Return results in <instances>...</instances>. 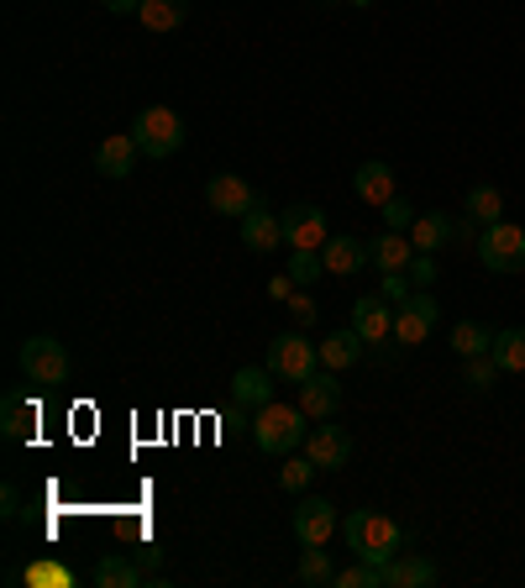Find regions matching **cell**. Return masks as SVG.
Instances as JSON below:
<instances>
[{
	"label": "cell",
	"mask_w": 525,
	"mask_h": 588,
	"mask_svg": "<svg viewBox=\"0 0 525 588\" xmlns=\"http://www.w3.org/2000/svg\"><path fill=\"white\" fill-rule=\"evenodd\" d=\"M342 536L347 547H352V557H363V563H394L400 551H410V530L400 526V520H389V515H379V509H352L342 520Z\"/></svg>",
	"instance_id": "1"
},
{
	"label": "cell",
	"mask_w": 525,
	"mask_h": 588,
	"mask_svg": "<svg viewBox=\"0 0 525 588\" xmlns=\"http://www.w3.org/2000/svg\"><path fill=\"white\" fill-rule=\"evenodd\" d=\"M305 421H310V415H305L300 405H279V400H268V405L258 410V421H253V442H258L268 457H289V452L305 446V436H310Z\"/></svg>",
	"instance_id": "2"
},
{
	"label": "cell",
	"mask_w": 525,
	"mask_h": 588,
	"mask_svg": "<svg viewBox=\"0 0 525 588\" xmlns=\"http://www.w3.org/2000/svg\"><path fill=\"white\" fill-rule=\"evenodd\" d=\"M132 137H137L142 158H174L184 147V122L179 111H168V105H147V111H137V122H132Z\"/></svg>",
	"instance_id": "3"
},
{
	"label": "cell",
	"mask_w": 525,
	"mask_h": 588,
	"mask_svg": "<svg viewBox=\"0 0 525 588\" xmlns=\"http://www.w3.org/2000/svg\"><path fill=\"white\" fill-rule=\"evenodd\" d=\"M268 368H274V379L300 389L310 373H321V347L310 337H300V331H284V337L268 342Z\"/></svg>",
	"instance_id": "4"
},
{
	"label": "cell",
	"mask_w": 525,
	"mask_h": 588,
	"mask_svg": "<svg viewBox=\"0 0 525 588\" xmlns=\"http://www.w3.org/2000/svg\"><path fill=\"white\" fill-rule=\"evenodd\" d=\"M478 264L488 274H521L525 268V226L494 221L478 231Z\"/></svg>",
	"instance_id": "5"
},
{
	"label": "cell",
	"mask_w": 525,
	"mask_h": 588,
	"mask_svg": "<svg viewBox=\"0 0 525 588\" xmlns=\"http://www.w3.org/2000/svg\"><path fill=\"white\" fill-rule=\"evenodd\" d=\"M21 373L38 389H59L69 379V347L59 337H27L21 342Z\"/></svg>",
	"instance_id": "6"
},
{
	"label": "cell",
	"mask_w": 525,
	"mask_h": 588,
	"mask_svg": "<svg viewBox=\"0 0 525 588\" xmlns=\"http://www.w3.org/2000/svg\"><path fill=\"white\" fill-rule=\"evenodd\" d=\"M337 530H342L337 505L316 499V494H300V505H295V536H300V547H326Z\"/></svg>",
	"instance_id": "7"
},
{
	"label": "cell",
	"mask_w": 525,
	"mask_h": 588,
	"mask_svg": "<svg viewBox=\"0 0 525 588\" xmlns=\"http://www.w3.org/2000/svg\"><path fill=\"white\" fill-rule=\"evenodd\" d=\"M436 321H442V305L431 300L425 289H415L410 300L400 305V316H394V342L404 347H421L431 331H436Z\"/></svg>",
	"instance_id": "8"
},
{
	"label": "cell",
	"mask_w": 525,
	"mask_h": 588,
	"mask_svg": "<svg viewBox=\"0 0 525 588\" xmlns=\"http://www.w3.org/2000/svg\"><path fill=\"white\" fill-rule=\"evenodd\" d=\"M326 243H331V237H326V210H316V205H289V210H284V247L321 252Z\"/></svg>",
	"instance_id": "9"
},
{
	"label": "cell",
	"mask_w": 525,
	"mask_h": 588,
	"mask_svg": "<svg viewBox=\"0 0 525 588\" xmlns=\"http://www.w3.org/2000/svg\"><path fill=\"white\" fill-rule=\"evenodd\" d=\"M305 457L316 467H326V473H337V467H347V457H352V436H347L342 426L321 421V426L305 436Z\"/></svg>",
	"instance_id": "10"
},
{
	"label": "cell",
	"mask_w": 525,
	"mask_h": 588,
	"mask_svg": "<svg viewBox=\"0 0 525 588\" xmlns=\"http://www.w3.org/2000/svg\"><path fill=\"white\" fill-rule=\"evenodd\" d=\"M205 205L216 210V216H247L258 195H253V184L237 179V174H216V179L205 184Z\"/></svg>",
	"instance_id": "11"
},
{
	"label": "cell",
	"mask_w": 525,
	"mask_h": 588,
	"mask_svg": "<svg viewBox=\"0 0 525 588\" xmlns=\"http://www.w3.org/2000/svg\"><path fill=\"white\" fill-rule=\"evenodd\" d=\"M352 331H358L368 347L384 342V337H394V316H389L384 295H363V300L352 305Z\"/></svg>",
	"instance_id": "12"
},
{
	"label": "cell",
	"mask_w": 525,
	"mask_h": 588,
	"mask_svg": "<svg viewBox=\"0 0 525 588\" xmlns=\"http://www.w3.org/2000/svg\"><path fill=\"white\" fill-rule=\"evenodd\" d=\"M243 247L247 252H279L284 247V221L274 210H262V200L243 216Z\"/></svg>",
	"instance_id": "13"
},
{
	"label": "cell",
	"mask_w": 525,
	"mask_h": 588,
	"mask_svg": "<svg viewBox=\"0 0 525 588\" xmlns=\"http://www.w3.org/2000/svg\"><path fill=\"white\" fill-rule=\"evenodd\" d=\"M300 410L310 415V421H331L337 410H342V389H337V379H326V368L321 373H310L300 384Z\"/></svg>",
	"instance_id": "14"
},
{
	"label": "cell",
	"mask_w": 525,
	"mask_h": 588,
	"mask_svg": "<svg viewBox=\"0 0 525 588\" xmlns=\"http://www.w3.org/2000/svg\"><path fill=\"white\" fill-rule=\"evenodd\" d=\"M0 431H6V442H32V431H38V405H32V394H21V389L6 394V405H0Z\"/></svg>",
	"instance_id": "15"
},
{
	"label": "cell",
	"mask_w": 525,
	"mask_h": 588,
	"mask_svg": "<svg viewBox=\"0 0 525 588\" xmlns=\"http://www.w3.org/2000/svg\"><path fill=\"white\" fill-rule=\"evenodd\" d=\"M137 158H142V147H137L132 132H126V137H105V143L95 147V174H105V179H126Z\"/></svg>",
	"instance_id": "16"
},
{
	"label": "cell",
	"mask_w": 525,
	"mask_h": 588,
	"mask_svg": "<svg viewBox=\"0 0 525 588\" xmlns=\"http://www.w3.org/2000/svg\"><path fill=\"white\" fill-rule=\"evenodd\" d=\"M410 243H415V252H442L446 243H457V221L442 210H421L410 226Z\"/></svg>",
	"instance_id": "17"
},
{
	"label": "cell",
	"mask_w": 525,
	"mask_h": 588,
	"mask_svg": "<svg viewBox=\"0 0 525 588\" xmlns=\"http://www.w3.org/2000/svg\"><path fill=\"white\" fill-rule=\"evenodd\" d=\"M321 264H326V274L347 279V274H358L363 264H373V252H368V243H358V237H331V243L321 247Z\"/></svg>",
	"instance_id": "18"
},
{
	"label": "cell",
	"mask_w": 525,
	"mask_h": 588,
	"mask_svg": "<svg viewBox=\"0 0 525 588\" xmlns=\"http://www.w3.org/2000/svg\"><path fill=\"white\" fill-rule=\"evenodd\" d=\"M352 189H358V200L363 205H389L394 200V168L379 158H368L358 174H352Z\"/></svg>",
	"instance_id": "19"
},
{
	"label": "cell",
	"mask_w": 525,
	"mask_h": 588,
	"mask_svg": "<svg viewBox=\"0 0 525 588\" xmlns=\"http://www.w3.org/2000/svg\"><path fill=\"white\" fill-rule=\"evenodd\" d=\"M436 584V563H425L415 551H400L394 563H384V588H431Z\"/></svg>",
	"instance_id": "20"
},
{
	"label": "cell",
	"mask_w": 525,
	"mask_h": 588,
	"mask_svg": "<svg viewBox=\"0 0 525 588\" xmlns=\"http://www.w3.org/2000/svg\"><path fill=\"white\" fill-rule=\"evenodd\" d=\"M368 252H373L379 274H410V264H415V243L404 231H384L379 243H368Z\"/></svg>",
	"instance_id": "21"
},
{
	"label": "cell",
	"mask_w": 525,
	"mask_h": 588,
	"mask_svg": "<svg viewBox=\"0 0 525 588\" xmlns=\"http://www.w3.org/2000/svg\"><path fill=\"white\" fill-rule=\"evenodd\" d=\"M274 384H279V379H274V368H268V363H262V368H243V373L231 379V400H237V405H247V410H262L268 400H274Z\"/></svg>",
	"instance_id": "22"
},
{
	"label": "cell",
	"mask_w": 525,
	"mask_h": 588,
	"mask_svg": "<svg viewBox=\"0 0 525 588\" xmlns=\"http://www.w3.org/2000/svg\"><path fill=\"white\" fill-rule=\"evenodd\" d=\"M358 358H363V337L347 326V331H326L321 342V368L326 373H347V368H358Z\"/></svg>",
	"instance_id": "23"
},
{
	"label": "cell",
	"mask_w": 525,
	"mask_h": 588,
	"mask_svg": "<svg viewBox=\"0 0 525 588\" xmlns=\"http://www.w3.org/2000/svg\"><path fill=\"white\" fill-rule=\"evenodd\" d=\"M184 17H189V0H142L137 11L147 32H174V27H184Z\"/></svg>",
	"instance_id": "24"
},
{
	"label": "cell",
	"mask_w": 525,
	"mask_h": 588,
	"mask_svg": "<svg viewBox=\"0 0 525 588\" xmlns=\"http://www.w3.org/2000/svg\"><path fill=\"white\" fill-rule=\"evenodd\" d=\"M463 210L478 226H494V221H505V195H500L494 184H473V189H467V200H463Z\"/></svg>",
	"instance_id": "25"
},
{
	"label": "cell",
	"mask_w": 525,
	"mask_h": 588,
	"mask_svg": "<svg viewBox=\"0 0 525 588\" xmlns=\"http://www.w3.org/2000/svg\"><path fill=\"white\" fill-rule=\"evenodd\" d=\"M95 588H142V563L101 557V563H95Z\"/></svg>",
	"instance_id": "26"
},
{
	"label": "cell",
	"mask_w": 525,
	"mask_h": 588,
	"mask_svg": "<svg viewBox=\"0 0 525 588\" xmlns=\"http://www.w3.org/2000/svg\"><path fill=\"white\" fill-rule=\"evenodd\" d=\"M494 363L505 368V373H525V326L494 331Z\"/></svg>",
	"instance_id": "27"
},
{
	"label": "cell",
	"mask_w": 525,
	"mask_h": 588,
	"mask_svg": "<svg viewBox=\"0 0 525 588\" xmlns=\"http://www.w3.org/2000/svg\"><path fill=\"white\" fill-rule=\"evenodd\" d=\"M452 352L457 358H478V352H494V331L478 321H457L452 326Z\"/></svg>",
	"instance_id": "28"
},
{
	"label": "cell",
	"mask_w": 525,
	"mask_h": 588,
	"mask_svg": "<svg viewBox=\"0 0 525 588\" xmlns=\"http://www.w3.org/2000/svg\"><path fill=\"white\" fill-rule=\"evenodd\" d=\"M295 578H300V584H331V578H337V563H331V551H326V547H305Z\"/></svg>",
	"instance_id": "29"
},
{
	"label": "cell",
	"mask_w": 525,
	"mask_h": 588,
	"mask_svg": "<svg viewBox=\"0 0 525 588\" xmlns=\"http://www.w3.org/2000/svg\"><path fill=\"white\" fill-rule=\"evenodd\" d=\"M316 473H321V467L310 463V457H295V452H289V457H284V467H279V488H284V494H305Z\"/></svg>",
	"instance_id": "30"
},
{
	"label": "cell",
	"mask_w": 525,
	"mask_h": 588,
	"mask_svg": "<svg viewBox=\"0 0 525 588\" xmlns=\"http://www.w3.org/2000/svg\"><path fill=\"white\" fill-rule=\"evenodd\" d=\"M326 274V264H321V252H300V247H289V279L300 289H310L316 279Z\"/></svg>",
	"instance_id": "31"
},
{
	"label": "cell",
	"mask_w": 525,
	"mask_h": 588,
	"mask_svg": "<svg viewBox=\"0 0 525 588\" xmlns=\"http://www.w3.org/2000/svg\"><path fill=\"white\" fill-rule=\"evenodd\" d=\"M505 368L494 363V352H478V358H463V379L467 389H494V379H500Z\"/></svg>",
	"instance_id": "32"
},
{
	"label": "cell",
	"mask_w": 525,
	"mask_h": 588,
	"mask_svg": "<svg viewBox=\"0 0 525 588\" xmlns=\"http://www.w3.org/2000/svg\"><path fill=\"white\" fill-rule=\"evenodd\" d=\"M331 584H337V588H379V584H384V568L358 557V563H352V568H342L337 578H331Z\"/></svg>",
	"instance_id": "33"
},
{
	"label": "cell",
	"mask_w": 525,
	"mask_h": 588,
	"mask_svg": "<svg viewBox=\"0 0 525 588\" xmlns=\"http://www.w3.org/2000/svg\"><path fill=\"white\" fill-rule=\"evenodd\" d=\"M379 210H384V226H389V231H410V226H415V216H421V210L404 200V195H394V200L379 205Z\"/></svg>",
	"instance_id": "34"
},
{
	"label": "cell",
	"mask_w": 525,
	"mask_h": 588,
	"mask_svg": "<svg viewBox=\"0 0 525 588\" xmlns=\"http://www.w3.org/2000/svg\"><path fill=\"white\" fill-rule=\"evenodd\" d=\"M379 295H384L389 305H404L415 289H410V274H384V285H379Z\"/></svg>",
	"instance_id": "35"
},
{
	"label": "cell",
	"mask_w": 525,
	"mask_h": 588,
	"mask_svg": "<svg viewBox=\"0 0 525 588\" xmlns=\"http://www.w3.org/2000/svg\"><path fill=\"white\" fill-rule=\"evenodd\" d=\"M410 285H415V289L436 285V258H431V252H415V264H410Z\"/></svg>",
	"instance_id": "36"
},
{
	"label": "cell",
	"mask_w": 525,
	"mask_h": 588,
	"mask_svg": "<svg viewBox=\"0 0 525 588\" xmlns=\"http://www.w3.org/2000/svg\"><path fill=\"white\" fill-rule=\"evenodd\" d=\"M289 310H295V321H300V326L316 321V305L305 300V295H289Z\"/></svg>",
	"instance_id": "37"
},
{
	"label": "cell",
	"mask_w": 525,
	"mask_h": 588,
	"mask_svg": "<svg viewBox=\"0 0 525 588\" xmlns=\"http://www.w3.org/2000/svg\"><path fill=\"white\" fill-rule=\"evenodd\" d=\"M295 279H289V274H279V279H268V295H274V300H289V295H295Z\"/></svg>",
	"instance_id": "38"
},
{
	"label": "cell",
	"mask_w": 525,
	"mask_h": 588,
	"mask_svg": "<svg viewBox=\"0 0 525 588\" xmlns=\"http://www.w3.org/2000/svg\"><path fill=\"white\" fill-rule=\"evenodd\" d=\"M105 11H116V17H137L142 11V0H101Z\"/></svg>",
	"instance_id": "39"
},
{
	"label": "cell",
	"mask_w": 525,
	"mask_h": 588,
	"mask_svg": "<svg viewBox=\"0 0 525 588\" xmlns=\"http://www.w3.org/2000/svg\"><path fill=\"white\" fill-rule=\"evenodd\" d=\"M137 563H142V568H158V563H163V547H142Z\"/></svg>",
	"instance_id": "40"
},
{
	"label": "cell",
	"mask_w": 525,
	"mask_h": 588,
	"mask_svg": "<svg viewBox=\"0 0 525 588\" xmlns=\"http://www.w3.org/2000/svg\"><path fill=\"white\" fill-rule=\"evenodd\" d=\"M347 6H373V0H347Z\"/></svg>",
	"instance_id": "41"
}]
</instances>
